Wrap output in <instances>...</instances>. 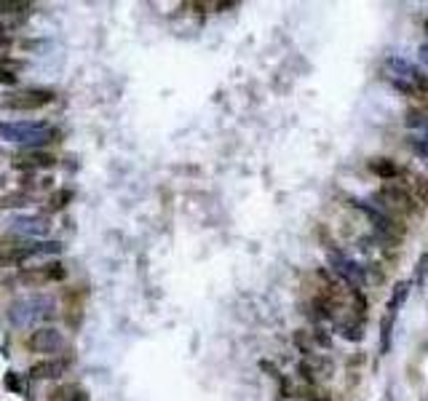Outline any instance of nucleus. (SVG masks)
<instances>
[{"mask_svg": "<svg viewBox=\"0 0 428 401\" xmlns=\"http://www.w3.org/2000/svg\"><path fill=\"white\" fill-rule=\"evenodd\" d=\"M56 313V300L49 295H27L8 305V321L16 329H27L41 321H49Z\"/></svg>", "mask_w": 428, "mask_h": 401, "instance_id": "2", "label": "nucleus"}, {"mask_svg": "<svg viewBox=\"0 0 428 401\" xmlns=\"http://www.w3.org/2000/svg\"><path fill=\"white\" fill-rule=\"evenodd\" d=\"M65 278V268L59 262H46V265H38V268H27L22 271L19 281L27 286H46V284H56Z\"/></svg>", "mask_w": 428, "mask_h": 401, "instance_id": "9", "label": "nucleus"}, {"mask_svg": "<svg viewBox=\"0 0 428 401\" xmlns=\"http://www.w3.org/2000/svg\"><path fill=\"white\" fill-rule=\"evenodd\" d=\"M404 124L409 126V128H428V104L426 102H420V104H415V107H409L407 110V115H404Z\"/></svg>", "mask_w": 428, "mask_h": 401, "instance_id": "15", "label": "nucleus"}, {"mask_svg": "<svg viewBox=\"0 0 428 401\" xmlns=\"http://www.w3.org/2000/svg\"><path fill=\"white\" fill-rule=\"evenodd\" d=\"M14 163L19 169H49V166H54V155L43 150H25L22 155H16Z\"/></svg>", "mask_w": 428, "mask_h": 401, "instance_id": "12", "label": "nucleus"}, {"mask_svg": "<svg viewBox=\"0 0 428 401\" xmlns=\"http://www.w3.org/2000/svg\"><path fill=\"white\" fill-rule=\"evenodd\" d=\"M19 70H22V62H19V59H14V56H8V54H0V80L14 83Z\"/></svg>", "mask_w": 428, "mask_h": 401, "instance_id": "17", "label": "nucleus"}, {"mask_svg": "<svg viewBox=\"0 0 428 401\" xmlns=\"http://www.w3.org/2000/svg\"><path fill=\"white\" fill-rule=\"evenodd\" d=\"M428 281V251L426 254H420L418 257V262H415V278H412V284H426Z\"/></svg>", "mask_w": 428, "mask_h": 401, "instance_id": "20", "label": "nucleus"}, {"mask_svg": "<svg viewBox=\"0 0 428 401\" xmlns=\"http://www.w3.org/2000/svg\"><path fill=\"white\" fill-rule=\"evenodd\" d=\"M327 262H329V271L340 278L348 289H364V286H367V268L359 265L356 260H351L346 251L329 249Z\"/></svg>", "mask_w": 428, "mask_h": 401, "instance_id": "5", "label": "nucleus"}, {"mask_svg": "<svg viewBox=\"0 0 428 401\" xmlns=\"http://www.w3.org/2000/svg\"><path fill=\"white\" fill-rule=\"evenodd\" d=\"M27 8H30L27 3H11V0L8 3H0V11L3 14H16V11H27Z\"/></svg>", "mask_w": 428, "mask_h": 401, "instance_id": "25", "label": "nucleus"}, {"mask_svg": "<svg viewBox=\"0 0 428 401\" xmlns=\"http://www.w3.org/2000/svg\"><path fill=\"white\" fill-rule=\"evenodd\" d=\"M311 337H313V343H316L319 348H332V337L327 334V329L313 326V329H311Z\"/></svg>", "mask_w": 428, "mask_h": 401, "instance_id": "24", "label": "nucleus"}, {"mask_svg": "<svg viewBox=\"0 0 428 401\" xmlns=\"http://www.w3.org/2000/svg\"><path fill=\"white\" fill-rule=\"evenodd\" d=\"M394 324H396V313H391V310H385L383 316H380L378 321V332H380V345L378 351L380 356H388L391 353V337H394Z\"/></svg>", "mask_w": 428, "mask_h": 401, "instance_id": "14", "label": "nucleus"}, {"mask_svg": "<svg viewBox=\"0 0 428 401\" xmlns=\"http://www.w3.org/2000/svg\"><path fill=\"white\" fill-rule=\"evenodd\" d=\"M56 137L54 126L38 124V121H16V124H0V142L11 145H25L27 150H38L49 145Z\"/></svg>", "mask_w": 428, "mask_h": 401, "instance_id": "3", "label": "nucleus"}, {"mask_svg": "<svg viewBox=\"0 0 428 401\" xmlns=\"http://www.w3.org/2000/svg\"><path fill=\"white\" fill-rule=\"evenodd\" d=\"M375 206H378L380 211H385L388 217H394V220L412 217V214H418V209H420V206L415 203V198L404 190L399 182H385L378 193H375Z\"/></svg>", "mask_w": 428, "mask_h": 401, "instance_id": "4", "label": "nucleus"}, {"mask_svg": "<svg viewBox=\"0 0 428 401\" xmlns=\"http://www.w3.org/2000/svg\"><path fill=\"white\" fill-rule=\"evenodd\" d=\"M426 30H428V22H426Z\"/></svg>", "mask_w": 428, "mask_h": 401, "instance_id": "31", "label": "nucleus"}, {"mask_svg": "<svg viewBox=\"0 0 428 401\" xmlns=\"http://www.w3.org/2000/svg\"><path fill=\"white\" fill-rule=\"evenodd\" d=\"M418 54H420V62H423V65H428V43H423V46L418 49Z\"/></svg>", "mask_w": 428, "mask_h": 401, "instance_id": "27", "label": "nucleus"}, {"mask_svg": "<svg viewBox=\"0 0 428 401\" xmlns=\"http://www.w3.org/2000/svg\"><path fill=\"white\" fill-rule=\"evenodd\" d=\"M59 396H62V401H89L86 399V393H83V388H78V385H67V388H62V391H59Z\"/></svg>", "mask_w": 428, "mask_h": 401, "instance_id": "23", "label": "nucleus"}, {"mask_svg": "<svg viewBox=\"0 0 428 401\" xmlns=\"http://www.w3.org/2000/svg\"><path fill=\"white\" fill-rule=\"evenodd\" d=\"M54 102V91L49 89H14V91H3L0 94V110H41Z\"/></svg>", "mask_w": 428, "mask_h": 401, "instance_id": "6", "label": "nucleus"}, {"mask_svg": "<svg viewBox=\"0 0 428 401\" xmlns=\"http://www.w3.org/2000/svg\"><path fill=\"white\" fill-rule=\"evenodd\" d=\"M65 369H67V361H62V358H46V361L32 364L30 377L32 380H56V377L65 375Z\"/></svg>", "mask_w": 428, "mask_h": 401, "instance_id": "11", "label": "nucleus"}, {"mask_svg": "<svg viewBox=\"0 0 428 401\" xmlns=\"http://www.w3.org/2000/svg\"><path fill=\"white\" fill-rule=\"evenodd\" d=\"M370 172L378 174L380 179H385V182H396L402 176L404 169L396 161H391V158H372L370 161Z\"/></svg>", "mask_w": 428, "mask_h": 401, "instance_id": "13", "label": "nucleus"}, {"mask_svg": "<svg viewBox=\"0 0 428 401\" xmlns=\"http://www.w3.org/2000/svg\"><path fill=\"white\" fill-rule=\"evenodd\" d=\"M8 230L22 238H46L51 233V220L43 214H22V217L11 220Z\"/></svg>", "mask_w": 428, "mask_h": 401, "instance_id": "7", "label": "nucleus"}, {"mask_svg": "<svg viewBox=\"0 0 428 401\" xmlns=\"http://www.w3.org/2000/svg\"><path fill=\"white\" fill-rule=\"evenodd\" d=\"M409 148L418 155H428V128H423L418 137H409Z\"/></svg>", "mask_w": 428, "mask_h": 401, "instance_id": "21", "label": "nucleus"}, {"mask_svg": "<svg viewBox=\"0 0 428 401\" xmlns=\"http://www.w3.org/2000/svg\"><path fill=\"white\" fill-rule=\"evenodd\" d=\"M8 385H11V388H14V391H16V388H19V385H16V377H14V372H8Z\"/></svg>", "mask_w": 428, "mask_h": 401, "instance_id": "28", "label": "nucleus"}, {"mask_svg": "<svg viewBox=\"0 0 428 401\" xmlns=\"http://www.w3.org/2000/svg\"><path fill=\"white\" fill-rule=\"evenodd\" d=\"M383 76H385V80L394 89H399L402 94L428 97V76H423L412 62H407L402 56H388L383 62Z\"/></svg>", "mask_w": 428, "mask_h": 401, "instance_id": "1", "label": "nucleus"}, {"mask_svg": "<svg viewBox=\"0 0 428 401\" xmlns=\"http://www.w3.org/2000/svg\"><path fill=\"white\" fill-rule=\"evenodd\" d=\"M409 289H412V281H399V284L394 286V292H391V300H388V305H385V310L399 313L402 305L407 302V297H409Z\"/></svg>", "mask_w": 428, "mask_h": 401, "instance_id": "16", "label": "nucleus"}, {"mask_svg": "<svg viewBox=\"0 0 428 401\" xmlns=\"http://www.w3.org/2000/svg\"><path fill=\"white\" fill-rule=\"evenodd\" d=\"M62 345H65V337H62V332L54 329V326H41V329H35V332L27 337V348L32 353H43V356L62 351Z\"/></svg>", "mask_w": 428, "mask_h": 401, "instance_id": "8", "label": "nucleus"}, {"mask_svg": "<svg viewBox=\"0 0 428 401\" xmlns=\"http://www.w3.org/2000/svg\"><path fill=\"white\" fill-rule=\"evenodd\" d=\"M399 185H402L404 190L415 198V203L420 206V203H428V179L420 174H415V172H407L404 169L402 176H399Z\"/></svg>", "mask_w": 428, "mask_h": 401, "instance_id": "10", "label": "nucleus"}, {"mask_svg": "<svg viewBox=\"0 0 428 401\" xmlns=\"http://www.w3.org/2000/svg\"><path fill=\"white\" fill-rule=\"evenodd\" d=\"M70 198H73L70 190H56V193L49 198V209L51 211H59V209H65V203H67Z\"/></svg>", "mask_w": 428, "mask_h": 401, "instance_id": "22", "label": "nucleus"}, {"mask_svg": "<svg viewBox=\"0 0 428 401\" xmlns=\"http://www.w3.org/2000/svg\"><path fill=\"white\" fill-rule=\"evenodd\" d=\"M295 345H297L300 353H305V356H316V343H313V337H311V329H300V332L295 334Z\"/></svg>", "mask_w": 428, "mask_h": 401, "instance_id": "18", "label": "nucleus"}, {"mask_svg": "<svg viewBox=\"0 0 428 401\" xmlns=\"http://www.w3.org/2000/svg\"><path fill=\"white\" fill-rule=\"evenodd\" d=\"M11 43V38H8V32H5V27L0 25V49H5Z\"/></svg>", "mask_w": 428, "mask_h": 401, "instance_id": "26", "label": "nucleus"}, {"mask_svg": "<svg viewBox=\"0 0 428 401\" xmlns=\"http://www.w3.org/2000/svg\"><path fill=\"white\" fill-rule=\"evenodd\" d=\"M308 401H332L329 396H324V393H316V396H311Z\"/></svg>", "mask_w": 428, "mask_h": 401, "instance_id": "29", "label": "nucleus"}, {"mask_svg": "<svg viewBox=\"0 0 428 401\" xmlns=\"http://www.w3.org/2000/svg\"><path fill=\"white\" fill-rule=\"evenodd\" d=\"M385 401H394V399H391V393H388V396H385Z\"/></svg>", "mask_w": 428, "mask_h": 401, "instance_id": "30", "label": "nucleus"}, {"mask_svg": "<svg viewBox=\"0 0 428 401\" xmlns=\"http://www.w3.org/2000/svg\"><path fill=\"white\" fill-rule=\"evenodd\" d=\"M32 198L27 193H8L0 198V209H22V206H30Z\"/></svg>", "mask_w": 428, "mask_h": 401, "instance_id": "19", "label": "nucleus"}]
</instances>
